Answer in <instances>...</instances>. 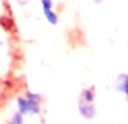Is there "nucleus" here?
Listing matches in <instances>:
<instances>
[{"label": "nucleus", "mask_w": 128, "mask_h": 124, "mask_svg": "<svg viewBox=\"0 0 128 124\" xmlns=\"http://www.w3.org/2000/svg\"><path fill=\"white\" fill-rule=\"evenodd\" d=\"M78 111L84 118L91 120L96 115V105L95 102H84V101H78Z\"/></svg>", "instance_id": "f03ea898"}, {"label": "nucleus", "mask_w": 128, "mask_h": 124, "mask_svg": "<svg viewBox=\"0 0 128 124\" xmlns=\"http://www.w3.org/2000/svg\"><path fill=\"white\" fill-rule=\"evenodd\" d=\"M78 101H84V102H95V91H94V88H84V89H81Z\"/></svg>", "instance_id": "39448f33"}, {"label": "nucleus", "mask_w": 128, "mask_h": 124, "mask_svg": "<svg viewBox=\"0 0 128 124\" xmlns=\"http://www.w3.org/2000/svg\"><path fill=\"white\" fill-rule=\"evenodd\" d=\"M42 102H43V97L40 94L28 89L23 94L16 97V100H14L16 112H19L23 117L39 115L42 112Z\"/></svg>", "instance_id": "f257e3e1"}, {"label": "nucleus", "mask_w": 128, "mask_h": 124, "mask_svg": "<svg viewBox=\"0 0 128 124\" xmlns=\"http://www.w3.org/2000/svg\"><path fill=\"white\" fill-rule=\"evenodd\" d=\"M127 120H128V111H127Z\"/></svg>", "instance_id": "0eeeda50"}, {"label": "nucleus", "mask_w": 128, "mask_h": 124, "mask_svg": "<svg viewBox=\"0 0 128 124\" xmlns=\"http://www.w3.org/2000/svg\"><path fill=\"white\" fill-rule=\"evenodd\" d=\"M42 10H43V15L46 20L49 22L50 25H56L58 23V15L55 13L53 10V3L52 0H42Z\"/></svg>", "instance_id": "7ed1b4c3"}, {"label": "nucleus", "mask_w": 128, "mask_h": 124, "mask_svg": "<svg viewBox=\"0 0 128 124\" xmlns=\"http://www.w3.org/2000/svg\"><path fill=\"white\" fill-rule=\"evenodd\" d=\"M115 88H116L118 92H121L124 97L128 98V74H121V75H118Z\"/></svg>", "instance_id": "20e7f679"}, {"label": "nucleus", "mask_w": 128, "mask_h": 124, "mask_svg": "<svg viewBox=\"0 0 128 124\" xmlns=\"http://www.w3.org/2000/svg\"><path fill=\"white\" fill-rule=\"evenodd\" d=\"M7 124H24L23 115H20L19 112H13L7 120Z\"/></svg>", "instance_id": "423d86ee"}]
</instances>
